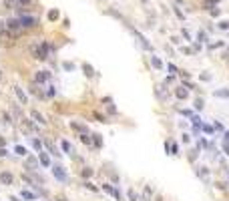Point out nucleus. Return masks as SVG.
I'll list each match as a JSON object with an SVG mask.
<instances>
[{"label":"nucleus","instance_id":"obj_1","mask_svg":"<svg viewBox=\"0 0 229 201\" xmlns=\"http://www.w3.org/2000/svg\"><path fill=\"white\" fill-rule=\"evenodd\" d=\"M20 24H22V28H32V26H36L38 24V18L36 16H30V14H24V16H20Z\"/></svg>","mask_w":229,"mask_h":201},{"label":"nucleus","instance_id":"obj_2","mask_svg":"<svg viewBox=\"0 0 229 201\" xmlns=\"http://www.w3.org/2000/svg\"><path fill=\"white\" fill-rule=\"evenodd\" d=\"M52 175H54V177H56L58 181H62V183H67V181H68L67 173H64V167H61V165H56V167H52Z\"/></svg>","mask_w":229,"mask_h":201},{"label":"nucleus","instance_id":"obj_3","mask_svg":"<svg viewBox=\"0 0 229 201\" xmlns=\"http://www.w3.org/2000/svg\"><path fill=\"white\" fill-rule=\"evenodd\" d=\"M6 28L10 30V32H18V30L22 28L20 18H10V20H6Z\"/></svg>","mask_w":229,"mask_h":201},{"label":"nucleus","instance_id":"obj_4","mask_svg":"<svg viewBox=\"0 0 229 201\" xmlns=\"http://www.w3.org/2000/svg\"><path fill=\"white\" fill-rule=\"evenodd\" d=\"M155 94H157V99H159V100H167L169 99V91L163 87V85L155 87Z\"/></svg>","mask_w":229,"mask_h":201},{"label":"nucleus","instance_id":"obj_5","mask_svg":"<svg viewBox=\"0 0 229 201\" xmlns=\"http://www.w3.org/2000/svg\"><path fill=\"white\" fill-rule=\"evenodd\" d=\"M14 94L18 97V100H20L22 105H26V103H28V97H26V93H24V91H22V88L18 87V85H14Z\"/></svg>","mask_w":229,"mask_h":201},{"label":"nucleus","instance_id":"obj_6","mask_svg":"<svg viewBox=\"0 0 229 201\" xmlns=\"http://www.w3.org/2000/svg\"><path fill=\"white\" fill-rule=\"evenodd\" d=\"M30 52H32L34 58L44 60V54H42V50H40V44H30Z\"/></svg>","mask_w":229,"mask_h":201},{"label":"nucleus","instance_id":"obj_7","mask_svg":"<svg viewBox=\"0 0 229 201\" xmlns=\"http://www.w3.org/2000/svg\"><path fill=\"white\" fill-rule=\"evenodd\" d=\"M48 76H50V74H48L46 70H40V73L34 74V80H36L38 85H42V82H46V80H48Z\"/></svg>","mask_w":229,"mask_h":201},{"label":"nucleus","instance_id":"obj_8","mask_svg":"<svg viewBox=\"0 0 229 201\" xmlns=\"http://www.w3.org/2000/svg\"><path fill=\"white\" fill-rule=\"evenodd\" d=\"M103 191H105V193H111V195H115V197H117V199H121V193H119V191H117V189H113L111 187V185H109V183H103Z\"/></svg>","mask_w":229,"mask_h":201},{"label":"nucleus","instance_id":"obj_9","mask_svg":"<svg viewBox=\"0 0 229 201\" xmlns=\"http://www.w3.org/2000/svg\"><path fill=\"white\" fill-rule=\"evenodd\" d=\"M26 167H28V171H36L38 169V161L34 159V157H26Z\"/></svg>","mask_w":229,"mask_h":201},{"label":"nucleus","instance_id":"obj_10","mask_svg":"<svg viewBox=\"0 0 229 201\" xmlns=\"http://www.w3.org/2000/svg\"><path fill=\"white\" fill-rule=\"evenodd\" d=\"M12 173H6V171H4V173H0V181H2V183H4V185H12Z\"/></svg>","mask_w":229,"mask_h":201},{"label":"nucleus","instance_id":"obj_11","mask_svg":"<svg viewBox=\"0 0 229 201\" xmlns=\"http://www.w3.org/2000/svg\"><path fill=\"white\" fill-rule=\"evenodd\" d=\"M30 117H32V119L36 121L38 125H44V123H46V121H44V117H42V115L38 113V111H30Z\"/></svg>","mask_w":229,"mask_h":201},{"label":"nucleus","instance_id":"obj_12","mask_svg":"<svg viewBox=\"0 0 229 201\" xmlns=\"http://www.w3.org/2000/svg\"><path fill=\"white\" fill-rule=\"evenodd\" d=\"M22 199H26V201H36V199H38V195H36V193H30V191H26V189H24V191H22Z\"/></svg>","mask_w":229,"mask_h":201},{"label":"nucleus","instance_id":"obj_13","mask_svg":"<svg viewBox=\"0 0 229 201\" xmlns=\"http://www.w3.org/2000/svg\"><path fill=\"white\" fill-rule=\"evenodd\" d=\"M175 97H177V99H187V91H185V87H177L175 88Z\"/></svg>","mask_w":229,"mask_h":201},{"label":"nucleus","instance_id":"obj_14","mask_svg":"<svg viewBox=\"0 0 229 201\" xmlns=\"http://www.w3.org/2000/svg\"><path fill=\"white\" fill-rule=\"evenodd\" d=\"M38 161H40L44 167H48V165H50V159H48V155L44 153V151H40V155H38Z\"/></svg>","mask_w":229,"mask_h":201},{"label":"nucleus","instance_id":"obj_15","mask_svg":"<svg viewBox=\"0 0 229 201\" xmlns=\"http://www.w3.org/2000/svg\"><path fill=\"white\" fill-rule=\"evenodd\" d=\"M44 145H46V149H48V151H50L52 155H61V153H58V149L54 147V145H52V143H50L48 139H44Z\"/></svg>","mask_w":229,"mask_h":201},{"label":"nucleus","instance_id":"obj_16","mask_svg":"<svg viewBox=\"0 0 229 201\" xmlns=\"http://www.w3.org/2000/svg\"><path fill=\"white\" fill-rule=\"evenodd\" d=\"M215 97H221V99H229V91H227V88H219V91H215Z\"/></svg>","mask_w":229,"mask_h":201},{"label":"nucleus","instance_id":"obj_17","mask_svg":"<svg viewBox=\"0 0 229 201\" xmlns=\"http://www.w3.org/2000/svg\"><path fill=\"white\" fill-rule=\"evenodd\" d=\"M14 151H16V155H20V157H26V149L20 147V145H16V147H14Z\"/></svg>","mask_w":229,"mask_h":201},{"label":"nucleus","instance_id":"obj_18","mask_svg":"<svg viewBox=\"0 0 229 201\" xmlns=\"http://www.w3.org/2000/svg\"><path fill=\"white\" fill-rule=\"evenodd\" d=\"M151 62H153V67H155V68H163V62L157 58V56H153V58H151Z\"/></svg>","mask_w":229,"mask_h":201},{"label":"nucleus","instance_id":"obj_19","mask_svg":"<svg viewBox=\"0 0 229 201\" xmlns=\"http://www.w3.org/2000/svg\"><path fill=\"white\" fill-rule=\"evenodd\" d=\"M93 143L97 145V147H101V145H103V139H101V135H93Z\"/></svg>","mask_w":229,"mask_h":201},{"label":"nucleus","instance_id":"obj_20","mask_svg":"<svg viewBox=\"0 0 229 201\" xmlns=\"http://www.w3.org/2000/svg\"><path fill=\"white\" fill-rule=\"evenodd\" d=\"M61 145H62V151H67V153H70V151H73V147H70V143H68V141H62Z\"/></svg>","mask_w":229,"mask_h":201},{"label":"nucleus","instance_id":"obj_21","mask_svg":"<svg viewBox=\"0 0 229 201\" xmlns=\"http://www.w3.org/2000/svg\"><path fill=\"white\" fill-rule=\"evenodd\" d=\"M137 38L141 40V44H143V46H145V48H151V44H149V42H147V38H145V36H141V34H137Z\"/></svg>","mask_w":229,"mask_h":201},{"label":"nucleus","instance_id":"obj_22","mask_svg":"<svg viewBox=\"0 0 229 201\" xmlns=\"http://www.w3.org/2000/svg\"><path fill=\"white\" fill-rule=\"evenodd\" d=\"M30 143H32V147L36 149V151H42V145H40V141H38V139H32Z\"/></svg>","mask_w":229,"mask_h":201},{"label":"nucleus","instance_id":"obj_23","mask_svg":"<svg viewBox=\"0 0 229 201\" xmlns=\"http://www.w3.org/2000/svg\"><path fill=\"white\" fill-rule=\"evenodd\" d=\"M82 177H93V169L85 167V169H82Z\"/></svg>","mask_w":229,"mask_h":201},{"label":"nucleus","instance_id":"obj_24","mask_svg":"<svg viewBox=\"0 0 229 201\" xmlns=\"http://www.w3.org/2000/svg\"><path fill=\"white\" fill-rule=\"evenodd\" d=\"M58 18V10H50L48 12V20H56Z\"/></svg>","mask_w":229,"mask_h":201},{"label":"nucleus","instance_id":"obj_25","mask_svg":"<svg viewBox=\"0 0 229 201\" xmlns=\"http://www.w3.org/2000/svg\"><path fill=\"white\" fill-rule=\"evenodd\" d=\"M73 129L81 131V133H87V127H82V125H79V123H73Z\"/></svg>","mask_w":229,"mask_h":201},{"label":"nucleus","instance_id":"obj_26","mask_svg":"<svg viewBox=\"0 0 229 201\" xmlns=\"http://www.w3.org/2000/svg\"><path fill=\"white\" fill-rule=\"evenodd\" d=\"M81 139H82V143H85V145H91V141H93L87 133H82V135H81Z\"/></svg>","mask_w":229,"mask_h":201},{"label":"nucleus","instance_id":"obj_27","mask_svg":"<svg viewBox=\"0 0 229 201\" xmlns=\"http://www.w3.org/2000/svg\"><path fill=\"white\" fill-rule=\"evenodd\" d=\"M82 68H85V74H87V76H93V67H88V64H82Z\"/></svg>","mask_w":229,"mask_h":201},{"label":"nucleus","instance_id":"obj_28","mask_svg":"<svg viewBox=\"0 0 229 201\" xmlns=\"http://www.w3.org/2000/svg\"><path fill=\"white\" fill-rule=\"evenodd\" d=\"M219 28H221V30H229V20H223V22H219Z\"/></svg>","mask_w":229,"mask_h":201},{"label":"nucleus","instance_id":"obj_29","mask_svg":"<svg viewBox=\"0 0 229 201\" xmlns=\"http://www.w3.org/2000/svg\"><path fill=\"white\" fill-rule=\"evenodd\" d=\"M151 195H153V191H151V187H149V185H147V187H145V199H151Z\"/></svg>","mask_w":229,"mask_h":201},{"label":"nucleus","instance_id":"obj_30","mask_svg":"<svg viewBox=\"0 0 229 201\" xmlns=\"http://www.w3.org/2000/svg\"><path fill=\"white\" fill-rule=\"evenodd\" d=\"M169 73H171V74H177V73H179V70H177V67H175V64H171V62H169Z\"/></svg>","mask_w":229,"mask_h":201},{"label":"nucleus","instance_id":"obj_31","mask_svg":"<svg viewBox=\"0 0 229 201\" xmlns=\"http://www.w3.org/2000/svg\"><path fill=\"white\" fill-rule=\"evenodd\" d=\"M129 197H131V201H137V193H135V189H129Z\"/></svg>","mask_w":229,"mask_h":201},{"label":"nucleus","instance_id":"obj_32","mask_svg":"<svg viewBox=\"0 0 229 201\" xmlns=\"http://www.w3.org/2000/svg\"><path fill=\"white\" fill-rule=\"evenodd\" d=\"M199 42H207V34L205 32H199Z\"/></svg>","mask_w":229,"mask_h":201},{"label":"nucleus","instance_id":"obj_33","mask_svg":"<svg viewBox=\"0 0 229 201\" xmlns=\"http://www.w3.org/2000/svg\"><path fill=\"white\" fill-rule=\"evenodd\" d=\"M85 187H87V189H91V191H97V187H94L91 181H87V183H85Z\"/></svg>","mask_w":229,"mask_h":201},{"label":"nucleus","instance_id":"obj_34","mask_svg":"<svg viewBox=\"0 0 229 201\" xmlns=\"http://www.w3.org/2000/svg\"><path fill=\"white\" fill-rule=\"evenodd\" d=\"M203 131H205V133H209V135H211V133H213V127H209V125H203Z\"/></svg>","mask_w":229,"mask_h":201},{"label":"nucleus","instance_id":"obj_35","mask_svg":"<svg viewBox=\"0 0 229 201\" xmlns=\"http://www.w3.org/2000/svg\"><path fill=\"white\" fill-rule=\"evenodd\" d=\"M62 67L67 68V70H73V68H74V64H73V62H64V64H62Z\"/></svg>","mask_w":229,"mask_h":201},{"label":"nucleus","instance_id":"obj_36","mask_svg":"<svg viewBox=\"0 0 229 201\" xmlns=\"http://www.w3.org/2000/svg\"><path fill=\"white\" fill-rule=\"evenodd\" d=\"M201 107H203V100L197 99V100H195V109H201Z\"/></svg>","mask_w":229,"mask_h":201},{"label":"nucleus","instance_id":"obj_37","mask_svg":"<svg viewBox=\"0 0 229 201\" xmlns=\"http://www.w3.org/2000/svg\"><path fill=\"white\" fill-rule=\"evenodd\" d=\"M54 93H56V91H54V87H48V97H54Z\"/></svg>","mask_w":229,"mask_h":201},{"label":"nucleus","instance_id":"obj_38","mask_svg":"<svg viewBox=\"0 0 229 201\" xmlns=\"http://www.w3.org/2000/svg\"><path fill=\"white\" fill-rule=\"evenodd\" d=\"M213 129H217V131H223V125H221V123H215V125H213Z\"/></svg>","mask_w":229,"mask_h":201},{"label":"nucleus","instance_id":"obj_39","mask_svg":"<svg viewBox=\"0 0 229 201\" xmlns=\"http://www.w3.org/2000/svg\"><path fill=\"white\" fill-rule=\"evenodd\" d=\"M201 80H211V74H201Z\"/></svg>","mask_w":229,"mask_h":201},{"label":"nucleus","instance_id":"obj_40","mask_svg":"<svg viewBox=\"0 0 229 201\" xmlns=\"http://www.w3.org/2000/svg\"><path fill=\"white\" fill-rule=\"evenodd\" d=\"M4 26H6V24H2V22H0V36H4Z\"/></svg>","mask_w":229,"mask_h":201},{"label":"nucleus","instance_id":"obj_41","mask_svg":"<svg viewBox=\"0 0 229 201\" xmlns=\"http://www.w3.org/2000/svg\"><path fill=\"white\" fill-rule=\"evenodd\" d=\"M223 147H225V153L229 155V143H223Z\"/></svg>","mask_w":229,"mask_h":201},{"label":"nucleus","instance_id":"obj_42","mask_svg":"<svg viewBox=\"0 0 229 201\" xmlns=\"http://www.w3.org/2000/svg\"><path fill=\"white\" fill-rule=\"evenodd\" d=\"M6 155V149H0V157H4Z\"/></svg>","mask_w":229,"mask_h":201},{"label":"nucleus","instance_id":"obj_43","mask_svg":"<svg viewBox=\"0 0 229 201\" xmlns=\"http://www.w3.org/2000/svg\"><path fill=\"white\" fill-rule=\"evenodd\" d=\"M225 143H229V131L225 133Z\"/></svg>","mask_w":229,"mask_h":201},{"label":"nucleus","instance_id":"obj_44","mask_svg":"<svg viewBox=\"0 0 229 201\" xmlns=\"http://www.w3.org/2000/svg\"><path fill=\"white\" fill-rule=\"evenodd\" d=\"M58 201H64V199H58Z\"/></svg>","mask_w":229,"mask_h":201},{"label":"nucleus","instance_id":"obj_45","mask_svg":"<svg viewBox=\"0 0 229 201\" xmlns=\"http://www.w3.org/2000/svg\"><path fill=\"white\" fill-rule=\"evenodd\" d=\"M0 76H2V73H0Z\"/></svg>","mask_w":229,"mask_h":201}]
</instances>
